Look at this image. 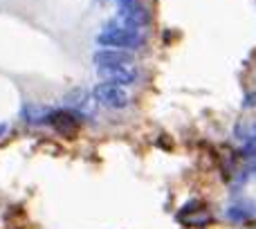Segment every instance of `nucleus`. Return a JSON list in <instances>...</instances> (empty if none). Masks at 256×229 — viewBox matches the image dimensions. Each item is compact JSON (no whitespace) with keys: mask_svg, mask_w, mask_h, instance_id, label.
<instances>
[{"mask_svg":"<svg viewBox=\"0 0 256 229\" xmlns=\"http://www.w3.org/2000/svg\"><path fill=\"white\" fill-rule=\"evenodd\" d=\"M97 45H102V48H117V50H137L144 45V38H142L140 32L110 22L97 36Z\"/></svg>","mask_w":256,"mask_h":229,"instance_id":"1","label":"nucleus"},{"mask_svg":"<svg viewBox=\"0 0 256 229\" xmlns=\"http://www.w3.org/2000/svg\"><path fill=\"white\" fill-rule=\"evenodd\" d=\"M81 114L74 112L72 108H58V110H50L48 114V122L58 135L63 137H74L81 128Z\"/></svg>","mask_w":256,"mask_h":229,"instance_id":"2","label":"nucleus"},{"mask_svg":"<svg viewBox=\"0 0 256 229\" xmlns=\"http://www.w3.org/2000/svg\"><path fill=\"white\" fill-rule=\"evenodd\" d=\"M92 94L97 99V104H104L108 108H126L130 104V97L124 90V86H115V84H97L92 88Z\"/></svg>","mask_w":256,"mask_h":229,"instance_id":"3","label":"nucleus"},{"mask_svg":"<svg viewBox=\"0 0 256 229\" xmlns=\"http://www.w3.org/2000/svg\"><path fill=\"white\" fill-rule=\"evenodd\" d=\"M135 61L130 50H117V48H102L92 54V63L97 68H115V66H130Z\"/></svg>","mask_w":256,"mask_h":229,"instance_id":"4","label":"nucleus"},{"mask_svg":"<svg viewBox=\"0 0 256 229\" xmlns=\"http://www.w3.org/2000/svg\"><path fill=\"white\" fill-rule=\"evenodd\" d=\"M99 76L106 84L115 86H132L137 81V70H132L130 66H115V68H97Z\"/></svg>","mask_w":256,"mask_h":229,"instance_id":"5","label":"nucleus"},{"mask_svg":"<svg viewBox=\"0 0 256 229\" xmlns=\"http://www.w3.org/2000/svg\"><path fill=\"white\" fill-rule=\"evenodd\" d=\"M66 102L74 112L88 114V112H94V102H97V99H94V94H90L88 90H72L66 97Z\"/></svg>","mask_w":256,"mask_h":229,"instance_id":"6","label":"nucleus"},{"mask_svg":"<svg viewBox=\"0 0 256 229\" xmlns=\"http://www.w3.org/2000/svg\"><path fill=\"white\" fill-rule=\"evenodd\" d=\"M130 2H137V0H117V4H120V7H124V4H130Z\"/></svg>","mask_w":256,"mask_h":229,"instance_id":"7","label":"nucleus"},{"mask_svg":"<svg viewBox=\"0 0 256 229\" xmlns=\"http://www.w3.org/2000/svg\"><path fill=\"white\" fill-rule=\"evenodd\" d=\"M4 132H7V124H0V137H2Z\"/></svg>","mask_w":256,"mask_h":229,"instance_id":"8","label":"nucleus"}]
</instances>
